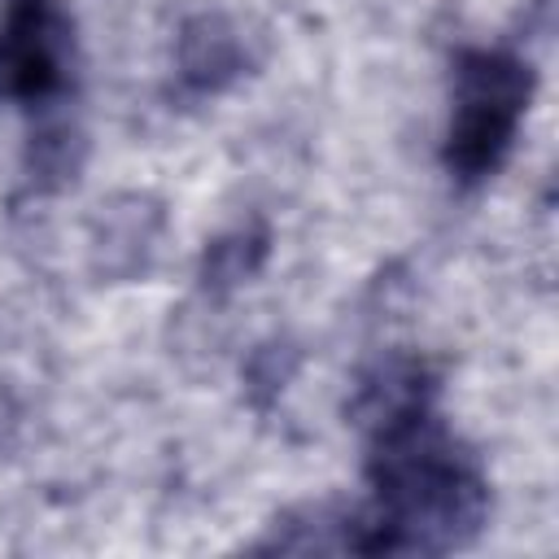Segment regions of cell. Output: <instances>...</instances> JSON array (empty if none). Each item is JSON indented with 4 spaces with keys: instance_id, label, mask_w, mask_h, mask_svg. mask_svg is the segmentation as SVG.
<instances>
[{
    "instance_id": "6da1fadb",
    "label": "cell",
    "mask_w": 559,
    "mask_h": 559,
    "mask_svg": "<svg viewBox=\"0 0 559 559\" xmlns=\"http://www.w3.org/2000/svg\"><path fill=\"white\" fill-rule=\"evenodd\" d=\"M376 537L380 550H437L480 515V480L454 437L424 411L402 406L380 424L376 454Z\"/></svg>"
},
{
    "instance_id": "7a4b0ae2",
    "label": "cell",
    "mask_w": 559,
    "mask_h": 559,
    "mask_svg": "<svg viewBox=\"0 0 559 559\" xmlns=\"http://www.w3.org/2000/svg\"><path fill=\"white\" fill-rule=\"evenodd\" d=\"M533 74L507 52H467L454 70V109L445 135V162L463 179L498 170L515 127L528 109Z\"/></svg>"
},
{
    "instance_id": "3957f363",
    "label": "cell",
    "mask_w": 559,
    "mask_h": 559,
    "mask_svg": "<svg viewBox=\"0 0 559 559\" xmlns=\"http://www.w3.org/2000/svg\"><path fill=\"white\" fill-rule=\"evenodd\" d=\"M74 31L57 0H9L0 17V96L48 100L66 87Z\"/></svg>"
}]
</instances>
